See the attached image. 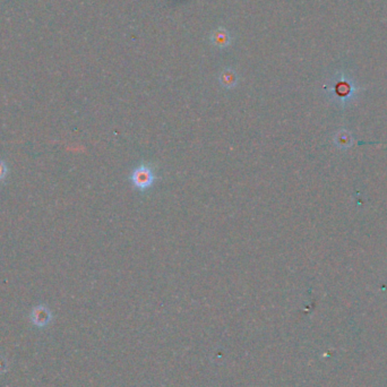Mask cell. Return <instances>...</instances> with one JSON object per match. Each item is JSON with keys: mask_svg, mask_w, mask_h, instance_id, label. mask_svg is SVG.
<instances>
[{"mask_svg": "<svg viewBox=\"0 0 387 387\" xmlns=\"http://www.w3.org/2000/svg\"><path fill=\"white\" fill-rule=\"evenodd\" d=\"M130 180L138 190H146L154 184V171L149 165H140L133 171L132 176H130Z\"/></svg>", "mask_w": 387, "mask_h": 387, "instance_id": "cell-1", "label": "cell"}, {"mask_svg": "<svg viewBox=\"0 0 387 387\" xmlns=\"http://www.w3.org/2000/svg\"><path fill=\"white\" fill-rule=\"evenodd\" d=\"M7 175H8L7 164L5 163V161H3L2 159H0V182L6 179Z\"/></svg>", "mask_w": 387, "mask_h": 387, "instance_id": "cell-4", "label": "cell"}, {"mask_svg": "<svg viewBox=\"0 0 387 387\" xmlns=\"http://www.w3.org/2000/svg\"><path fill=\"white\" fill-rule=\"evenodd\" d=\"M222 83L228 87L232 86L234 83H236V76H234L232 72H224L222 76Z\"/></svg>", "mask_w": 387, "mask_h": 387, "instance_id": "cell-3", "label": "cell"}, {"mask_svg": "<svg viewBox=\"0 0 387 387\" xmlns=\"http://www.w3.org/2000/svg\"><path fill=\"white\" fill-rule=\"evenodd\" d=\"M51 320V312L45 306H36L31 312V321L36 326H45Z\"/></svg>", "mask_w": 387, "mask_h": 387, "instance_id": "cell-2", "label": "cell"}]
</instances>
